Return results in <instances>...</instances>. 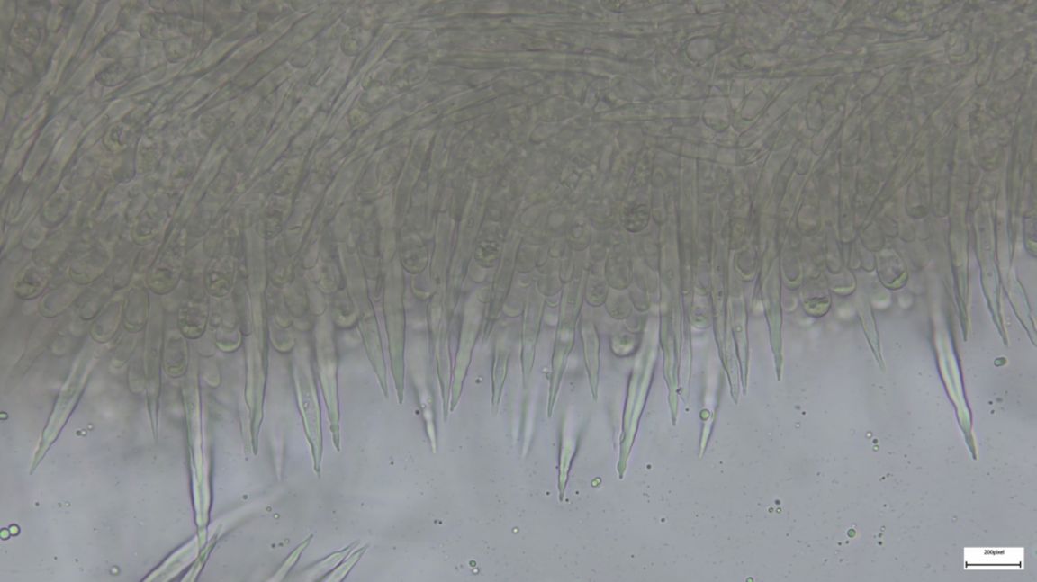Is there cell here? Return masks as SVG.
<instances>
[{"label":"cell","mask_w":1037,"mask_h":582,"mask_svg":"<svg viewBox=\"0 0 1037 582\" xmlns=\"http://www.w3.org/2000/svg\"><path fill=\"white\" fill-rule=\"evenodd\" d=\"M587 278L588 269L580 263L579 268H575L574 265L572 279L564 289L555 336L553 376H551L550 381L549 416L553 411L558 388L561 385L567 357L573 349Z\"/></svg>","instance_id":"obj_1"},{"label":"cell","mask_w":1037,"mask_h":582,"mask_svg":"<svg viewBox=\"0 0 1037 582\" xmlns=\"http://www.w3.org/2000/svg\"><path fill=\"white\" fill-rule=\"evenodd\" d=\"M185 255L183 237H175L162 242L157 260L145 278L154 295L167 296L174 292L182 280Z\"/></svg>","instance_id":"obj_2"},{"label":"cell","mask_w":1037,"mask_h":582,"mask_svg":"<svg viewBox=\"0 0 1037 582\" xmlns=\"http://www.w3.org/2000/svg\"><path fill=\"white\" fill-rule=\"evenodd\" d=\"M200 280L189 282L177 309L176 327L188 339L199 338L207 327L208 305Z\"/></svg>","instance_id":"obj_3"},{"label":"cell","mask_w":1037,"mask_h":582,"mask_svg":"<svg viewBox=\"0 0 1037 582\" xmlns=\"http://www.w3.org/2000/svg\"><path fill=\"white\" fill-rule=\"evenodd\" d=\"M149 291L141 274L130 282L122 312V325L128 333L140 334L148 327L151 312Z\"/></svg>","instance_id":"obj_4"},{"label":"cell","mask_w":1037,"mask_h":582,"mask_svg":"<svg viewBox=\"0 0 1037 582\" xmlns=\"http://www.w3.org/2000/svg\"><path fill=\"white\" fill-rule=\"evenodd\" d=\"M543 302L545 299L534 286L527 297L524 323L522 327V366L524 385H528L534 361L535 347L540 330Z\"/></svg>","instance_id":"obj_5"},{"label":"cell","mask_w":1037,"mask_h":582,"mask_svg":"<svg viewBox=\"0 0 1037 582\" xmlns=\"http://www.w3.org/2000/svg\"><path fill=\"white\" fill-rule=\"evenodd\" d=\"M113 262V254L105 247H93L73 257L68 268L70 282L85 287L95 284Z\"/></svg>","instance_id":"obj_6"},{"label":"cell","mask_w":1037,"mask_h":582,"mask_svg":"<svg viewBox=\"0 0 1037 582\" xmlns=\"http://www.w3.org/2000/svg\"><path fill=\"white\" fill-rule=\"evenodd\" d=\"M482 309L478 303L474 301L469 302L465 309V317L464 323H462L460 346L457 354L456 367H455V380L453 387V404L455 407L459 393L461 391V385L464 382L470 355H472L473 347L476 341L478 331L482 325Z\"/></svg>","instance_id":"obj_7"},{"label":"cell","mask_w":1037,"mask_h":582,"mask_svg":"<svg viewBox=\"0 0 1037 582\" xmlns=\"http://www.w3.org/2000/svg\"><path fill=\"white\" fill-rule=\"evenodd\" d=\"M516 253L514 246H508L502 252L499 269L494 274L492 282L489 321H493L498 318L509 295L514 276Z\"/></svg>","instance_id":"obj_8"},{"label":"cell","mask_w":1037,"mask_h":582,"mask_svg":"<svg viewBox=\"0 0 1037 582\" xmlns=\"http://www.w3.org/2000/svg\"><path fill=\"white\" fill-rule=\"evenodd\" d=\"M125 294H116L112 296L110 301L104 307V309L94 319L89 333L95 342L104 344L111 341L113 336L116 335L121 323L122 312H123Z\"/></svg>","instance_id":"obj_9"},{"label":"cell","mask_w":1037,"mask_h":582,"mask_svg":"<svg viewBox=\"0 0 1037 582\" xmlns=\"http://www.w3.org/2000/svg\"><path fill=\"white\" fill-rule=\"evenodd\" d=\"M50 279L49 269L31 261L16 274L13 284L14 292L22 300H34L43 294Z\"/></svg>","instance_id":"obj_10"},{"label":"cell","mask_w":1037,"mask_h":582,"mask_svg":"<svg viewBox=\"0 0 1037 582\" xmlns=\"http://www.w3.org/2000/svg\"><path fill=\"white\" fill-rule=\"evenodd\" d=\"M84 288L69 282L59 288L49 291L41 298L38 311L44 318L60 317L77 299L83 294Z\"/></svg>","instance_id":"obj_11"},{"label":"cell","mask_w":1037,"mask_h":582,"mask_svg":"<svg viewBox=\"0 0 1037 582\" xmlns=\"http://www.w3.org/2000/svg\"><path fill=\"white\" fill-rule=\"evenodd\" d=\"M178 328L167 329L164 341L165 370L170 377L184 375L188 367V342Z\"/></svg>","instance_id":"obj_12"},{"label":"cell","mask_w":1037,"mask_h":582,"mask_svg":"<svg viewBox=\"0 0 1037 582\" xmlns=\"http://www.w3.org/2000/svg\"><path fill=\"white\" fill-rule=\"evenodd\" d=\"M589 307L581 317V334L591 389L596 390L598 375L599 337Z\"/></svg>","instance_id":"obj_13"},{"label":"cell","mask_w":1037,"mask_h":582,"mask_svg":"<svg viewBox=\"0 0 1037 582\" xmlns=\"http://www.w3.org/2000/svg\"><path fill=\"white\" fill-rule=\"evenodd\" d=\"M203 282L207 292L213 296H222L229 291L230 273L225 258L218 257L209 264Z\"/></svg>","instance_id":"obj_14"},{"label":"cell","mask_w":1037,"mask_h":582,"mask_svg":"<svg viewBox=\"0 0 1037 582\" xmlns=\"http://www.w3.org/2000/svg\"><path fill=\"white\" fill-rule=\"evenodd\" d=\"M112 290L107 284L94 289L93 294L80 306L78 318L85 322L94 320L110 301Z\"/></svg>","instance_id":"obj_15"},{"label":"cell","mask_w":1037,"mask_h":582,"mask_svg":"<svg viewBox=\"0 0 1037 582\" xmlns=\"http://www.w3.org/2000/svg\"><path fill=\"white\" fill-rule=\"evenodd\" d=\"M65 250H67V245H64V242L51 240L40 246L35 252H32V261L42 268L51 269L61 262L65 254L68 253Z\"/></svg>","instance_id":"obj_16"},{"label":"cell","mask_w":1037,"mask_h":582,"mask_svg":"<svg viewBox=\"0 0 1037 582\" xmlns=\"http://www.w3.org/2000/svg\"><path fill=\"white\" fill-rule=\"evenodd\" d=\"M508 347L502 339H498L496 349V362H494L493 369V381H492V404L493 407H498L500 400L502 384L506 376L507 362H508Z\"/></svg>","instance_id":"obj_17"},{"label":"cell","mask_w":1037,"mask_h":582,"mask_svg":"<svg viewBox=\"0 0 1037 582\" xmlns=\"http://www.w3.org/2000/svg\"><path fill=\"white\" fill-rule=\"evenodd\" d=\"M502 252L500 241L494 238L482 239L475 249L476 263L485 269H491L500 261Z\"/></svg>","instance_id":"obj_18"},{"label":"cell","mask_w":1037,"mask_h":582,"mask_svg":"<svg viewBox=\"0 0 1037 582\" xmlns=\"http://www.w3.org/2000/svg\"><path fill=\"white\" fill-rule=\"evenodd\" d=\"M207 256L205 252L202 249L194 248L186 252L184 264L182 280L185 282H192L202 278L204 274L205 263L204 257Z\"/></svg>","instance_id":"obj_19"},{"label":"cell","mask_w":1037,"mask_h":582,"mask_svg":"<svg viewBox=\"0 0 1037 582\" xmlns=\"http://www.w3.org/2000/svg\"><path fill=\"white\" fill-rule=\"evenodd\" d=\"M160 247L161 246H158L156 242H151V245L148 247L140 250V252H137L134 260V271L136 273L141 274V276L148 274L154 262L157 260Z\"/></svg>","instance_id":"obj_20"},{"label":"cell","mask_w":1037,"mask_h":582,"mask_svg":"<svg viewBox=\"0 0 1037 582\" xmlns=\"http://www.w3.org/2000/svg\"><path fill=\"white\" fill-rule=\"evenodd\" d=\"M136 254L131 257H127L126 260L120 264L116 272L113 273L111 287L113 291L123 290L132 282L133 273H135L134 260Z\"/></svg>","instance_id":"obj_21"},{"label":"cell","mask_w":1037,"mask_h":582,"mask_svg":"<svg viewBox=\"0 0 1037 582\" xmlns=\"http://www.w3.org/2000/svg\"><path fill=\"white\" fill-rule=\"evenodd\" d=\"M603 286L604 282L597 274H590V278H587L585 292L587 302L591 306H598L604 301L605 290Z\"/></svg>","instance_id":"obj_22"},{"label":"cell","mask_w":1037,"mask_h":582,"mask_svg":"<svg viewBox=\"0 0 1037 582\" xmlns=\"http://www.w3.org/2000/svg\"><path fill=\"white\" fill-rule=\"evenodd\" d=\"M137 335L140 334H131L126 331V333L122 336L116 346L115 354H113V361L115 360V363L120 362L123 363L128 359L137 344Z\"/></svg>","instance_id":"obj_23"}]
</instances>
